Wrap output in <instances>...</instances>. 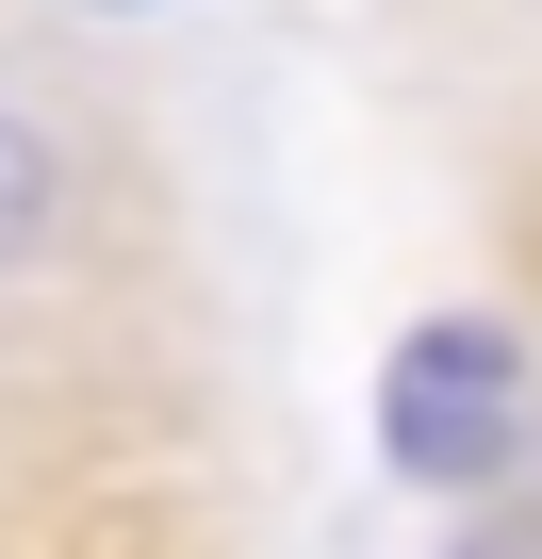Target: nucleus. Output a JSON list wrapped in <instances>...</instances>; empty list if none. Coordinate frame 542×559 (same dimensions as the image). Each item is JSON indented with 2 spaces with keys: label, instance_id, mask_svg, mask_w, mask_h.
<instances>
[{
  "label": "nucleus",
  "instance_id": "1",
  "mask_svg": "<svg viewBox=\"0 0 542 559\" xmlns=\"http://www.w3.org/2000/svg\"><path fill=\"white\" fill-rule=\"evenodd\" d=\"M378 444H395V477H427V493H493L509 444H526V346H509L493 313H427V330L378 362Z\"/></svg>",
  "mask_w": 542,
  "mask_h": 559
},
{
  "label": "nucleus",
  "instance_id": "2",
  "mask_svg": "<svg viewBox=\"0 0 542 559\" xmlns=\"http://www.w3.org/2000/svg\"><path fill=\"white\" fill-rule=\"evenodd\" d=\"M50 230H67V148L34 116H0V263H34Z\"/></svg>",
  "mask_w": 542,
  "mask_h": 559
},
{
  "label": "nucleus",
  "instance_id": "3",
  "mask_svg": "<svg viewBox=\"0 0 542 559\" xmlns=\"http://www.w3.org/2000/svg\"><path fill=\"white\" fill-rule=\"evenodd\" d=\"M99 17H148V0H99Z\"/></svg>",
  "mask_w": 542,
  "mask_h": 559
}]
</instances>
